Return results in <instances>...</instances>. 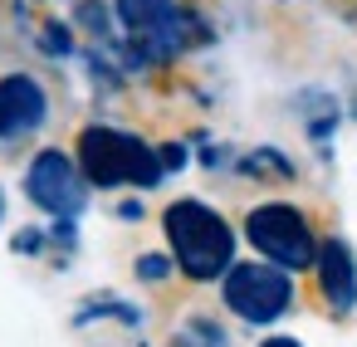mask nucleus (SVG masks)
Segmentation results:
<instances>
[{
  "label": "nucleus",
  "instance_id": "nucleus-1",
  "mask_svg": "<svg viewBox=\"0 0 357 347\" xmlns=\"http://www.w3.org/2000/svg\"><path fill=\"white\" fill-rule=\"evenodd\" d=\"M167 240H172V254H176L181 274L196 279V284L220 279L230 269V259H235L230 225L211 206H201V201H176L167 210Z\"/></svg>",
  "mask_w": 357,
  "mask_h": 347
},
{
  "label": "nucleus",
  "instance_id": "nucleus-2",
  "mask_svg": "<svg viewBox=\"0 0 357 347\" xmlns=\"http://www.w3.org/2000/svg\"><path fill=\"white\" fill-rule=\"evenodd\" d=\"M93 186H152L162 176V162L147 142L118 132V128H89L79 137V162H74Z\"/></svg>",
  "mask_w": 357,
  "mask_h": 347
},
{
  "label": "nucleus",
  "instance_id": "nucleus-3",
  "mask_svg": "<svg viewBox=\"0 0 357 347\" xmlns=\"http://www.w3.org/2000/svg\"><path fill=\"white\" fill-rule=\"evenodd\" d=\"M294 303V279L274 264H230L225 269V308L255 327L284 318Z\"/></svg>",
  "mask_w": 357,
  "mask_h": 347
},
{
  "label": "nucleus",
  "instance_id": "nucleus-4",
  "mask_svg": "<svg viewBox=\"0 0 357 347\" xmlns=\"http://www.w3.org/2000/svg\"><path fill=\"white\" fill-rule=\"evenodd\" d=\"M245 235H250V245L274 264V269H303V264H313V230H308V220L294 210V206H255L250 210V220H245Z\"/></svg>",
  "mask_w": 357,
  "mask_h": 347
},
{
  "label": "nucleus",
  "instance_id": "nucleus-5",
  "mask_svg": "<svg viewBox=\"0 0 357 347\" xmlns=\"http://www.w3.org/2000/svg\"><path fill=\"white\" fill-rule=\"evenodd\" d=\"M30 196L45 206V210H79L84 206V181H79V167L64 157V152H40L35 167H30Z\"/></svg>",
  "mask_w": 357,
  "mask_h": 347
},
{
  "label": "nucleus",
  "instance_id": "nucleus-6",
  "mask_svg": "<svg viewBox=\"0 0 357 347\" xmlns=\"http://www.w3.org/2000/svg\"><path fill=\"white\" fill-rule=\"evenodd\" d=\"M50 103H45V88L30 79V74H10L0 79V137H25L45 123Z\"/></svg>",
  "mask_w": 357,
  "mask_h": 347
},
{
  "label": "nucleus",
  "instance_id": "nucleus-7",
  "mask_svg": "<svg viewBox=\"0 0 357 347\" xmlns=\"http://www.w3.org/2000/svg\"><path fill=\"white\" fill-rule=\"evenodd\" d=\"M313 259H318V288H323L328 308L347 313L357 303V264H352V249L342 240H328Z\"/></svg>",
  "mask_w": 357,
  "mask_h": 347
},
{
  "label": "nucleus",
  "instance_id": "nucleus-8",
  "mask_svg": "<svg viewBox=\"0 0 357 347\" xmlns=\"http://www.w3.org/2000/svg\"><path fill=\"white\" fill-rule=\"evenodd\" d=\"M118 10H123V20L128 25H157L162 15H172V0H118Z\"/></svg>",
  "mask_w": 357,
  "mask_h": 347
},
{
  "label": "nucleus",
  "instance_id": "nucleus-9",
  "mask_svg": "<svg viewBox=\"0 0 357 347\" xmlns=\"http://www.w3.org/2000/svg\"><path fill=\"white\" fill-rule=\"evenodd\" d=\"M259 347H303V342H298V337H264Z\"/></svg>",
  "mask_w": 357,
  "mask_h": 347
}]
</instances>
